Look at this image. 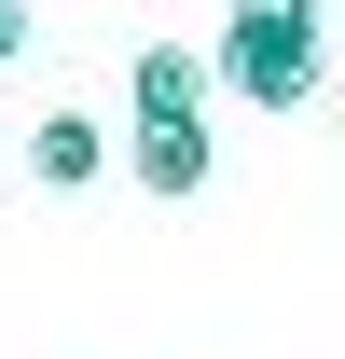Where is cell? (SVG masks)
I'll return each instance as SVG.
<instances>
[{"label": "cell", "instance_id": "6da1fadb", "mask_svg": "<svg viewBox=\"0 0 345 359\" xmlns=\"http://www.w3.org/2000/svg\"><path fill=\"white\" fill-rule=\"evenodd\" d=\"M318 28H332V0H235L208 42V83L249 111H318Z\"/></svg>", "mask_w": 345, "mask_h": 359}, {"label": "cell", "instance_id": "7a4b0ae2", "mask_svg": "<svg viewBox=\"0 0 345 359\" xmlns=\"http://www.w3.org/2000/svg\"><path fill=\"white\" fill-rule=\"evenodd\" d=\"M111 166H125L138 194H208V111H138V125L111 138Z\"/></svg>", "mask_w": 345, "mask_h": 359}, {"label": "cell", "instance_id": "3957f363", "mask_svg": "<svg viewBox=\"0 0 345 359\" xmlns=\"http://www.w3.org/2000/svg\"><path fill=\"white\" fill-rule=\"evenodd\" d=\"M28 166H42L55 194H83V180H111V125H97V111H42V138H28Z\"/></svg>", "mask_w": 345, "mask_h": 359}, {"label": "cell", "instance_id": "277c9868", "mask_svg": "<svg viewBox=\"0 0 345 359\" xmlns=\"http://www.w3.org/2000/svg\"><path fill=\"white\" fill-rule=\"evenodd\" d=\"M125 97H138V111H208V55H194V42H138Z\"/></svg>", "mask_w": 345, "mask_h": 359}, {"label": "cell", "instance_id": "5b68a950", "mask_svg": "<svg viewBox=\"0 0 345 359\" xmlns=\"http://www.w3.org/2000/svg\"><path fill=\"white\" fill-rule=\"evenodd\" d=\"M14 55H28V0H0V69H14Z\"/></svg>", "mask_w": 345, "mask_h": 359}]
</instances>
